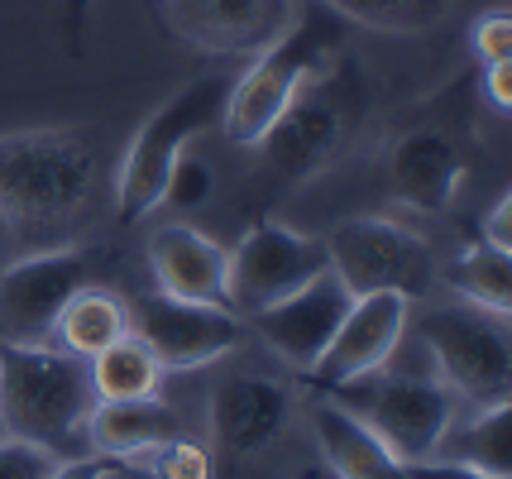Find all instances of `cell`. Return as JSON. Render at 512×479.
Returning a JSON list of instances; mask_svg holds the SVG:
<instances>
[{
  "label": "cell",
  "instance_id": "4316f807",
  "mask_svg": "<svg viewBox=\"0 0 512 479\" xmlns=\"http://www.w3.org/2000/svg\"><path fill=\"white\" fill-rule=\"evenodd\" d=\"M469 53L479 58V68L489 63H512V15L508 10H489L469 24Z\"/></svg>",
  "mask_w": 512,
  "mask_h": 479
},
{
  "label": "cell",
  "instance_id": "5bb4252c",
  "mask_svg": "<svg viewBox=\"0 0 512 479\" xmlns=\"http://www.w3.org/2000/svg\"><path fill=\"white\" fill-rule=\"evenodd\" d=\"M168 34L211 58H254L292 20L297 0H158Z\"/></svg>",
  "mask_w": 512,
  "mask_h": 479
},
{
  "label": "cell",
  "instance_id": "4fadbf2b",
  "mask_svg": "<svg viewBox=\"0 0 512 479\" xmlns=\"http://www.w3.org/2000/svg\"><path fill=\"white\" fill-rule=\"evenodd\" d=\"M297 393L292 384L254 369L221 374L206 398V432L225 460H259L292 427Z\"/></svg>",
  "mask_w": 512,
  "mask_h": 479
},
{
  "label": "cell",
  "instance_id": "f1b7e54d",
  "mask_svg": "<svg viewBox=\"0 0 512 479\" xmlns=\"http://www.w3.org/2000/svg\"><path fill=\"white\" fill-rule=\"evenodd\" d=\"M407 479H503V475H489V470H474L465 460H412L407 465Z\"/></svg>",
  "mask_w": 512,
  "mask_h": 479
},
{
  "label": "cell",
  "instance_id": "484cf974",
  "mask_svg": "<svg viewBox=\"0 0 512 479\" xmlns=\"http://www.w3.org/2000/svg\"><path fill=\"white\" fill-rule=\"evenodd\" d=\"M154 479H211L216 475V456L192 441V436H178V441H168V446H158L154 451Z\"/></svg>",
  "mask_w": 512,
  "mask_h": 479
},
{
  "label": "cell",
  "instance_id": "1f68e13d",
  "mask_svg": "<svg viewBox=\"0 0 512 479\" xmlns=\"http://www.w3.org/2000/svg\"><path fill=\"white\" fill-rule=\"evenodd\" d=\"M87 15H91V0H63V34H67V44L72 48H82Z\"/></svg>",
  "mask_w": 512,
  "mask_h": 479
},
{
  "label": "cell",
  "instance_id": "4dcf8cb0",
  "mask_svg": "<svg viewBox=\"0 0 512 479\" xmlns=\"http://www.w3.org/2000/svg\"><path fill=\"white\" fill-rule=\"evenodd\" d=\"M484 72V92H489V106L498 115H508L512 106V63H489V68H479Z\"/></svg>",
  "mask_w": 512,
  "mask_h": 479
},
{
  "label": "cell",
  "instance_id": "ffe728a7",
  "mask_svg": "<svg viewBox=\"0 0 512 479\" xmlns=\"http://www.w3.org/2000/svg\"><path fill=\"white\" fill-rule=\"evenodd\" d=\"M120 336H130V302L115 288H106V283H87L82 293H72V302L63 307V317L53 326V341L63 345L67 355H77V360L101 355Z\"/></svg>",
  "mask_w": 512,
  "mask_h": 479
},
{
  "label": "cell",
  "instance_id": "5b68a950",
  "mask_svg": "<svg viewBox=\"0 0 512 479\" xmlns=\"http://www.w3.org/2000/svg\"><path fill=\"white\" fill-rule=\"evenodd\" d=\"M436 379L465 398L474 412L498 408L512 398V331L508 312L474 307V302H441L417 321Z\"/></svg>",
  "mask_w": 512,
  "mask_h": 479
},
{
  "label": "cell",
  "instance_id": "2e32d148",
  "mask_svg": "<svg viewBox=\"0 0 512 479\" xmlns=\"http://www.w3.org/2000/svg\"><path fill=\"white\" fill-rule=\"evenodd\" d=\"M350 302H355L350 288L326 269V274L312 278L302 293H292V297H283V302L264 307V312H254L249 326H254V336H259L283 365L297 369V374H307V369L321 360V350L331 345L340 317L350 312Z\"/></svg>",
  "mask_w": 512,
  "mask_h": 479
},
{
  "label": "cell",
  "instance_id": "836d02e7",
  "mask_svg": "<svg viewBox=\"0 0 512 479\" xmlns=\"http://www.w3.org/2000/svg\"><path fill=\"white\" fill-rule=\"evenodd\" d=\"M96 479H154V475H149V470H139L134 460H106V456H101Z\"/></svg>",
  "mask_w": 512,
  "mask_h": 479
},
{
  "label": "cell",
  "instance_id": "52a82bcc",
  "mask_svg": "<svg viewBox=\"0 0 512 479\" xmlns=\"http://www.w3.org/2000/svg\"><path fill=\"white\" fill-rule=\"evenodd\" d=\"M326 398H335L345 412H355L402 465L436 456L455 427V412H460V398L441 379L388 374V365L326 388Z\"/></svg>",
  "mask_w": 512,
  "mask_h": 479
},
{
  "label": "cell",
  "instance_id": "83f0119b",
  "mask_svg": "<svg viewBox=\"0 0 512 479\" xmlns=\"http://www.w3.org/2000/svg\"><path fill=\"white\" fill-rule=\"evenodd\" d=\"M58 456H48L44 446H29L20 436H0V479H48Z\"/></svg>",
  "mask_w": 512,
  "mask_h": 479
},
{
  "label": "cell",
  "instance_id": "44dd1931",
  "mask_svg": "<svg viewBox=\"0 0 512 479\" xmlns=\"http://www.w3.org/2000/svg\"><path fill=\"white\" fill-rule=\"evenodd\" d=\"M441 283L460 302H474V307H493V312H508L512 307V254L493 250L489 240H474L441 269Z\"/></svg>",
  "mask_w": 512,
  "mask_h": 479
},
{
  "label": "cell",
  "instance_id": "277c9868",
  "mask_svg": "<svg viewBox=\"0 0 512 479\" xmlns=\"http://www.w3.org/2000/svg\"><path fill=\"white\" fill-rule=\"evenodd\" d=\"M335 53H345L340 44V29H335V15H297V20L273 39L268 48H259L249 58V68L230 82L221 106V130L230 144L240 149H254L259 139L268 135V125L288 111V101L316 72L331 63Z\"/></svg>",
  "mask_w": 512,
  "mask_h": 479
},
{
  "label": "cell",
  "instance_id": "8fae6325",
  "mask_svg": "<svg viewBox=\"0 0 512 479\" xmlns=\"http://www.w3.org/2000/svg\"><path fill=\"white\" fill-rule=\"evenodd\" d=\"M130 331L149 345L163 374H192L225 360L245 336V321L221 302H182V297L154 293L130 307Z\"/></svg>",
  "mask_w": 512,
  "mask_h": 479
},
{
  "label": "cell",
  "instance_id": "9a60e30c",
  "mask_svg": "<svg viewBox=\"0 0 512 479\" xmlns=\"http://www.w3.org/2000/svg\"><path fill=\"white\" fill-rule=\"evenodd\" d=\"M407 326H412V302L402 293L355 297L350 312L335 326L331 345L321 350V360H316L302 379H312L316 388H335V384H345V379L374 374V369H383L398 355Z\"/></svg>",
  "mask_w": 512,
  "mask_h": 479
},
{
  "label": "cell",
  "instance_id": "3957f363",
  "mask_svg": "<svg viewBox=\"0 0 512 479\" xmlns=\"http://www.w3.org/2000/svg\"><path fill=\"white\" fill-rule=\"evenodd\" d=\"M96 408L87 360L63 345L0 341V432L44 446L48 456H91L87 417Z\"/></svg>",
  "mask_w": 512,
  "mask_h": 479
},
{
  "label": "cell",
  "instance_id": "d6986e66",
  "mask_svg": "<svg viewBox=\"0 0 512 479\" xmlns=\"http://www.w3.org/2000/svg\"><path fill=\"white\" fill-rule=\"evenodd\" d=\"M307 422L335 479H407V465L335 398H316L307 408Z\"/></svg>",
  "mask_w": 512,
  "mask_h": 479
},
{
  "label": "cell",
  "instance_id": "7a4b0ae2",
  "mask_svg": "<svg viewBox=\"0 0 512 479\" xmlns=\"http://www.w3.org/2000/svg\"><path fill=\"white\" fill-rule=\"evenodd\" d=\"M369 115V82L350 53H335L326 68L288 101V111L254 144V183L268 197H288L321 178L359 135Z\"/></svg>",
  "mask_w": 512,
  "mask_h": 479
},
{
  "label": "cell",
  "instance_id": "ba28073f",
  "mask_svg": "<svg viewBox=\"0 0 512 479\" xmlns=\"http://www.w3.org/2000/svg\"><path fill=\"white\" fill-rule=\"evenodd\" d=\"M326 269L350 288V297L402 293L407 302L431 293L436 274H441L426 235H417L393 216H374V211L335 221L326 235Z\"/></svg>",
  "mask_w": 512,
  "mask_h": 479
},
{
  "label": "cell",
  "instance_id": "30bf717a",
  "mask_svg": "<svg viewBox=\"0 0 512 479\" xmlns=\"http://www.w3.org/2000/svg\"><path fill=\"white\" fill-rule=\"evenodd\" d=\"M101 274V254L77 245H44L0 269V341L48 345L72 293Z\"/></svg>",
  "mask_w": 512,
  "mask_h": 479
},
{
  "label": "cell",
  "instance_id": "ac0fdd59",
  "mask_svg": "<svg viewBox=\"0 0 512 479\" xmlns=\"http://www.w3.org/2000/svg\"><path fill=\"white\" fill-rule=\"evenodd\" d=\"M178 436H187L178 408H168L158 393L154 398H101L87 417L91 456L106 460H144Z\"/></svg>",
  "mask_w": 512,
  "mask_h": 479
},
{
  "label": "cell",
  "instance_id": "7c38bea8",
  "mask_svg": "<svg viewBox=\"0 0 512 479\" xmlns=\"http://www.w3.org/2000/svg\"><path fill=\"white\" fill-rule=\"evenodd\" d=\"M469 178V149L441 120H417L388 139L383 149V187L402 211L441 216L460 197Z\"/></svg>",
  "mask_w": 512,
  "mask_h": 479
},
{
  "label": "cell",
  "instance_id": "9c48e42d",
  "mask_svg": "<svg viewBox=\"0 0 512 479\" xmlns=\"http://www.w3.org/2000/svg\"><path fill=\"white\" fill-rule=\"evenodd\" d=\"M321 274H326V240L278 221H254L225 250V307L235 317H254L273 302L302 293Z\"/></svg>",
  "mask_w": 512,
  "mask_h": 479
},
{
  "label": "cell",
  "instance_id": "6da1fadb",
  "mask_svg": "<svg viewBox=\"0 0 512 479\" xmlns=\"http://www.w3.org/2000/svg\"><path fill=\"white\" fill-rule=\"evenodd\" d=\"M101 178V130H10L0 135V221L20 245H58L87 211Z\"/></svg>",
  "mask_w": 512,
  "mask_h": 479
},
{
  "label": "cell",
  "instance_id": "d6a6232c",
  "mask_svg": "<svg viewBox=\"0 0 512 479\" xmlns=\"http://www.w3.org/2000/svg\"><path fill=\"white\" fill-rule=\"evenodd\" d=\"M101 470V456H77V460H58L48 479H96Z\"/></svg>",
  "mask_w": 512,
  "mask_h": 479
},
{
  "label": "cell",
  "instance_id": "7402d4cb",
  "mask_svg": "<svg viewBox=\"0 0 512 479\" xmlns=\"http://www.w3.org/2000/svg\"><path fill=\"white\" fill-rule=\"evenodd\" d=\"M91 369V388H96V403L101 398H154L163 384V365L149 355V345L139 336H120L115 345H106L101 355L87 360Z\"/></svg>",
  "mask_w": 512,
  "mask_h": 479
},
{
  "label": "cell",
  "instance_id": "f546056e",
  "mask_svg": "<svg viewBox=\"0 0 512 479\" xmlns=\"http://www.w3.org/2000/svg\"><path fill=\"white\" fill-rule=\"evenodd\" d=\"M479 240H489L493 250L512 254V192H498L493 211L484 216V226H479Z\"/></svg>",
  "mask_w": 512,
  "mask_h": 479
},
{
  "label": "cell",
  "instance_id": "e0dca14e",
  "mask_svg": "<svg viewBox=\"0 0 512 479\" xmlns=\"http://www.w3.org/2000/svg\"><path fill=\"white\" fill-rule=\"evenodd\" d=\"M149 269L158 293L182 302H221L225 307V245L187 221H168L149 235Z\"/></svg>",
  "mask_w": 512,
  "mask_h": 479
},
{
  "label": "cell",
  "instance_id": "cb8c5ba5",
  "mask_svg": "<svg viewBox=\"0 0 512 479\" xmlns=\"http://www.w3.org/2000/svg\"><path fill=\"white\" fill-rule=\"evenodd\" d=\"M450 460H465L474 470H489V475L512 479V403L474 412V422L455 436Z\"/></svg>",
  "mask_w": 512,
  "mask_h": 479
},
{
  "label": "cell",
  "instance_id": "603a6c76",
  "mask_svg": "<svg viewBox=\"0 0 512 479\" xmlns=\"http://www.w3.org/2000/svg\"><path fill=\"white\" fill-rule=\"evenodd\" d=\"M335 20L379 34H431L455 15L460 0H321Z\"/></svg>",
  "mask_w": 512,
  "mask_h": 479
},
{
  "label": "cell",
  "instance_id": "d4e9b609",
  "mask_svg": "<svg viewBox=\"0 0 512 479\" xmlns=\"http://www.w3.org/2000/svg\"><path fill=\"white\" fill-rule=\"evenodd\" d=\"M211 192H216V173H211L201 159L182 154V159L173 163V173H168L163 206H173V211H201V206L211 202Z\"/></svg>",
  "mask_w": 512,
  "mask_h": 479
},
{
  "label": "cell",
  "instance_id": "8992f818",
  "mask_svg": "<svg viewBox=\"0 0 512 479\" xmlns=\"http://www.w3.org/2000/svg\"><path fill=\"white\" fill-rule=\"evenodd\" d=\"M225 92H230V82L221 72L197 77L139 125V135L130 139V149L120 159V173H115V211H120V221H144V216H154L163 206L173 163L187 154V144L211 120H221Z\"/></svg>",
  "mask_w": 512,
  "mask_h": 479
}]
</instances>
